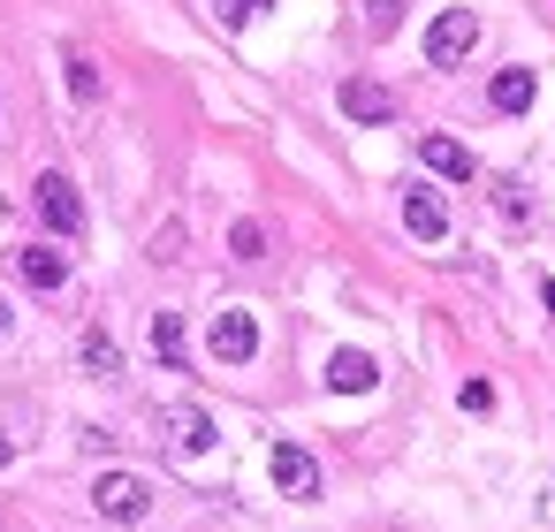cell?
<instances>
[{"instance_id": "ffe728a7", "label": "cell", "mask_w": 555, "mask_h": 532, "mask_svg": "<svg viewBox=\"0 0 555 532\" xmlns=\"http://www.w3.org/2000/svg\"><path fill=\"white\" fill-rule=\"evenodd\" d=\"M456 403H464V411H479V418H487V411H494V388H487V380H464V388H456Z\"/></svg>"}, {"instance_id": "ba28073f", "label": "cell", "mask_w": 555, "mask_h": 532, "mask_svg": "<svg viewBox=\"0 0 555 532\" xmlns=\"http://www.w3.org/2000/svg\"><path fill=\"white\" fill-rule=\"evenodd\" d=\"M343 115L380 130V122H396V92H388V85H373V77H350V85H343Z\"/></svg>"}, {"instance_id": "4fadbf2b", "label": "cell", "mask_w": 555, "mask_h": 532, "mask_svg": "<svg viewBox=\"0 0 555 532\" xmlns=\"http://www.w3.org/2000/svg\"><path fill=\"white\" fill-rule=\"evenodd\" d=\"M85 373L92 380H122V342L107 327H85Z\"/></svg>"}, {"instance_id": "7c38bea8", "label": "cell", "mask_w": 555, "mask_h": 532, "mask_svg": "<svg viewBox=\"0 0 555 532\" xmlns=\"http://www.w3.org/2000/svg\"><path fill=\"white\" fill-rule=\"evenodd\" d=\"M532 69H494V85H487V100H494V115H525L532 107Z\"/></svg>"}, {"instance_id": "52a82bcc", "label": "cell", "mask_w": 555, "mask_h": 532, "mask_svg": "<svg viewBox=\"0 0 555 532\" xmlns=\"http://www.w3.org/2000/svg\"><path fill=\"white\" fill-rule=\"evenodd\" d=\"M160 433H168L183 456H206V449H214V418H206L198 403H168V411H160Z\"/></svg>"}, {"instance_id": "9c48e42d", "label": "cell", "mask_w": 555, "mask_h": 532, "mask_svg": "<svg viewBox=\"0 0 555 532\" xmlns=\"http://www.w3.org/2000/svg\"><path fill=\"white\" fill-rule=\"evenodd\" d=\"M16 274H24V289H39V297H47V289H62V282H69V259H62L54 244H24V251H16Z\"/></svg>"}, {"instance_id": "2e32d148", "label": "cell", "mask_w": 555, "mask_h": 532, "mask_svg": "<svg viewBox=\"0 0 555 532\" xmlns=\"http://www.w3.org/2000/svg\"><path fill=\"white\" fill-rule=\"evenodd\" d=\"M229 259H244V267L267 259V229H259V221H236V229H229Z\"/></svg>"}, {"instance_id": "5bb4252c", "label": "cell", "mask_w": 555, "mask_h": 532, "mask_svg": "<svg viewBox=\"0 0 555 532\" xmlns=\"http://www.w3.org/2000/svg\"><path fill=\"white\" fill-rule=\"evenodd\" d=\"M183 312H153V358L168 365V373H183Z\"/></svg>"}, {"instance_id": "6da1fadb", "label": "cell", "mask_w": 555, "mask_h": 532, "mask_svg": "<svg viewBox=\"0 0 555 532\" xmlns=\"http://www.w3.org/2000/svg\"><path fill=\"white\" fill-rule=\"evenodd\" d=\"M92 509L115 517V524H145V517H153V486H145L138 471H100V479H92Z\"/></svg>"}, {"instance_id": "7a4b0ae2", "label": "cell", "mask_w": 555, "mask_h": 532, "mask_svg": "<svg viewBox=\"0 0 555 532\" xmlns=\"http://www.w3.org/2000/svg\"><path fill=\"white\" fill-rule=\"evenodd\" d=\"M472 47H479V16H472V9H441V16L426 24V62H434V69H456Z\"/></svg>"}, {"instance_id": "d6986e66", "label": "cell", "mask_w": 555, "mask_h": 532, "mask_svg": "<svg viewBox=\"0 0 555 532\" xmlns=\"http://www.w3.org/2000/svg\"><path fill=\"white\" fill-rule=\"evenodd\" d=\"M214 9H221V24H229V31H244V24H259V16H267V0H214Z\"/></svg>"}, {"instance_id": "44dd1931", "label": "cell", "mask_w": 555, "mask_h": 532, "mask_svg": "<svg viewBox=\"0 0 555 532\" xmlns=\"http://www.w3.org/2000/svg\"><path fill=\"white\" fill-rule=\"evenodd\" d=\"M153 259H183V229H160L153 236Z\"/></svg>"}, {"instance_id": "8fae6325", "label": "cell", "mask_w": 555, "mask_h": 532, "mask_svg": "<svg viewBox=\"0 0 555 532\" xmlns=\"http://www.w3.org/2000/svg\"><path fill=\"white\" fill-rule=\"evenodd\" d=\"M373 380H380V365H373L365 350H335V358H327V388H335V395H365Z\"/></svg>"}, {"instance_id": "e0dca14e", "label": "cell", "mask_w": 555, "mask_h": 532, "mask_svg": "<svg viewBox=\"0 0 555 532\" xmlns=\"http://www.w3.org/2000/svg\"><path fill=\"white\" fill-rule=\"evenodd\" d=\"M403 9H411V0H365V31H373V39H388V31L403 24Z\"/></svg>"}, {"instance_id": "3957f363", "label": "cell", "mask_w": 555, "mask_h": 532, "mask_svg": "<svg viewBox=\"0 0 555 532\" xmlns=\"http://www.w3.org/2000/svg\"><path fill=\"white\" fill-rule=\"evenodd\" d=\"M31 206H39V221H47L54 236H77V229H85V198H77V183H69L62 168H47V176L31 183Z\"/></svg>"}, {"instance_id": "9a60e30c", "label": "cell", "mask_w": 555, "mask_h": 532, "mask_svg": "<svg viewBox=\"0 0 555 532\" xmlns=\"http://www.w3.org/2000/svg\"><path fill=\"white\" fill-rule=\"evenodd\" d=\"M62 69H69V100H85V107H92V100H100V69H92V54H77V47H69V54H62Z\"/></svg>"}, {"instance_id": "7402d4cb", "label": "cell", "mask_w": 555, "mask_h": 532, "mask_svg": "<svg viewBox=\"0 0 555 532\" xmlns=\"http://www.w3.org/2000/svg\"><path fill=\"white\" fill-rule=\"evenodd\" d=\"M9 327H16V312H9V297H0V342H9Z\"/></svg>"}, {"instance_id": "ac0fdd59", "label": "cell", "mask_w": 555, "mask_h": 532, "mask_svg": "<svg viewBox=\"0 0 555 532\" xmlns=\"http://www.w3.org/2000/svg\"><path fill=\"white\" fill-rule=\"evenodd\" d=\"M494 206H502V221H532V198H525V183H494Z\"/></svg>"}, {"instance_id": "8992f818", "label": "cell", "mask_w": 555, "mask_h": 532, "mask_svg": "<svg viewBox=\"0 0 555 532\" xmlns=\"http://www.w3.org/2000/svg\"><path fill=\"white\" fill-rule=\"evenodd\" d=\"M403 229H411L418 244H441V236H449V206H441V191L411 183V191H403Z\"/></svg>"}, {"instance_id": "5b68a950", "label": "cell", "mask_w": 555, "mask_h": 532, "mask_svg": "<svg viewBox=\"0 0 555 532\" xmlns=\"http://www.w3.org/2000/svg\"><path fill=\"white\" fill-rule=\"evenodd\" d=\"M267 471H274V486H282L289 502H320V464H312V449H297V441H274Z\"/></svg>"}, {"instance_id": "277c9868", "label": "cell", "mask_w": 555, "mask_h": 532, "mask_svg": "<svg viewBox=\"0 0 555 532\" xmlns=\"http://www.w3.org/2000/svg\"><path fill=\"white\" fill-rule=\"evenodd\" d=\"M206 350H214L221 365H251V358H259V320H251L244 304L214 312V335H206Z\"/></svg>"}, {"instance_id": "cb8c5ba5", "label": "cell", "mask_w": 555, "mask_h": 532, "mask_svg": "<svg viewBox=\"0 0 555 532\" xmlns=\"http://www.w3.org/2000/svg\"><path fill=\"white\" fill-rule=\"evenodd\" d=\"M9 456H16V441H9V433H0V464H9Z\"/></svg>"}, {"instance_id": "603a6c76", "label": "cell", "mask_w": 555, "mask_h": 532, "mask_svg": "<svg viewBox=\"0 0 555 532\" xmlns=\"http://www.w3.org/2000/svg\"><path fill=\"white\" fill-rule=\"evenodd\" d=\"M540 304H547V312H555V282H540Z\"/></svg>"}, {"instance_id": "30bf717a", "label": "cell", "mask_w": 555, "mask_h": 532, "mask_svg": "<svg viewBox=\"0 0 555 532\" xmlns=\"http://www.w3.org/2000/svg\"><path fill=\"white\" fill-rule=\"evenodd\" d=\"M418 160H426L434 176H449V183H472V176H479V160H472L456 138H418Z\"/></svg>"}]
</instances>
